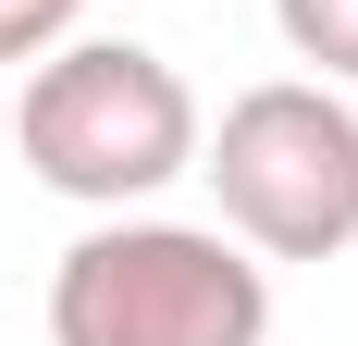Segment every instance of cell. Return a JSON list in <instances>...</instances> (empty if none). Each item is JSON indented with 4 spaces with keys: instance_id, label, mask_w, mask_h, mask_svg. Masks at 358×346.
Wrapping results in <instances>:
<instances>
[{
    "instance_id": "1",
    "label": "cell",
    "mask_w": 358,
    "mask_h": 346,
    "mask_svg": "<svg viewBox=\"0 0 358 346\" xmlns=\"http://www.w3.org/2000/svg\"><path fill=\"white\" fill-rule=\"evenodd\" d=\"M50 346H272V260L222 223L99 210L50 272Z\"/></svg>"
},
{
    "instance_id": "2",
    "label": "cell",
    "mask_w": 358,
    "mask_h": 346,
    "mask_svg": "<svg viewBox=\"0 0 358 346\" xmlns=\"http://www.w3.org/2000/svg\"><path fill=\"white\" fill-rule=\"evenodd\" d=\"M210 111L148 37H62L13 99V148L50 198L74 210H148L161 186L198 173Z\"/></svg>"
},
{
    "instance_id": "3",
    "label": "cell",
    "mask_w": 358,
    "mask_h": 346,
    "mask_svg": "<svg viewBox=\"0 0 358 346\" xmlns=\"http://www.w3.org/2000/svg\"><path fill=\"white\" fill-rule=\"evenodd\" d=\"M198 173L222 198V235H248L259 260L358 247V111L322 74H272L248 99H222V124L198 137Z\"/></svg>"
},
{
    "instance_id": "4",
    "label": "cell",
    "mask_w": 358,
    "mask_h": 346,
    "mask_svg": "<svg viewBox=\"0 0 358 346\" xmlns=\"http://www.w3.org/2000/svg\"><path fill=\"white\" fill-rule=\"evenodd\" d=\"M272 37H285L322 87H358V0H272Z\"/></svg>"
},
{
    "instance_id": "5",
    "label": "cell",
    "mask_w": 358,
    "mask_h": 346,
    "mask_svg": "<svg viewBox=\"0 0 358 346\" xmlns=\"http://www.w3.org/2000/svg\"><path fill=\"white\" fill-rule=\"evenodd\" d=\"M87 0H0V62H50Z\"/></svg>"
}]
</instances>
